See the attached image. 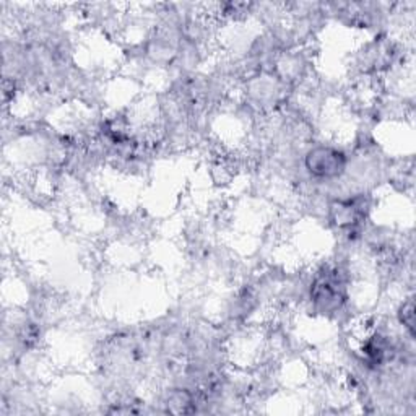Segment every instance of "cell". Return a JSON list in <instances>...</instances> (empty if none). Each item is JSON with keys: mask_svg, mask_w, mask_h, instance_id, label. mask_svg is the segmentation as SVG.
Here are the masks:
<instances>
[{"mask_svg": "<svg viewBox=\"0 0 416 416\" xmlns=\"http://www.w3.org/2000/svg\"><path fill=\"white\" fill-rule=\"evenodd\" d=\"M346 155L338 148L319 145L306 155V169L312 177L337 179L346 169Z\"/></svg>", "mask_w": 416, "mask_h": 416, "instance_id": "obj_1", "label": "cell"}, {"mask_svg": "<svg viewBox=\"0 0 416 416\" xmlns=\"http://www.w3.org/2000/svg\"><path fill=\"white\" fill-rule=\"evenodd\" d=\"M413 301H406L403 304V308H401V312H400V319H401V324H403L408 330L413 333V319H414V312H413Z\"/></svg>", "mask_w": 416, "mask_h": 416, "instance_id": "obj_2", "label": "cell"}, {"mask_svg": "<svg viewBox=\"0 0 416 416\" xmlns=\"http://www.w3.org/2000/svg\"><path fill=\"white\" fill-rule=\"evenodd\" d=\"M325 286H327V298H328L327 301H330V299H333V298H337V296H338L337 291H333V289L330 288V284H328V283L325 284ZM324 298H325V291H324V289H319L317 293H316V301H320V299H324Z\"/></svg>", "mask_w": 416, "mask_h": 416, "instance_id": "obj_3", "label": "cell"}]
</instances>
